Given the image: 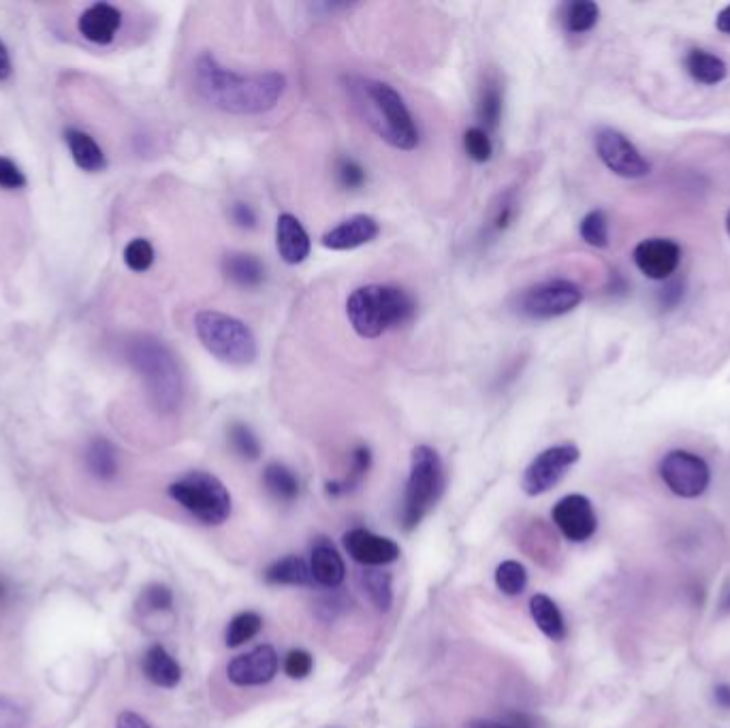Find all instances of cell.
<instances>
[{
  "instance_id": "1f68e13d",
  "label": "cell",
  "mask_w": 730,
  "mask_h": 728,
  "mask_svg": "<svg viewBox=\"0 0 730 728\" xmlns=\"http://www.w3.org/2000/svg\"><path fill=\"white\" fill-rule=\"evenodd\" d=\"M227 440H229V447L233 449V453L240 455L246 462H257L263 453L259 436L252 432L250 425H246L242 421H233L227 427Z\"/></svg>"
},
{
  "instance_id": "d6986e66",
  "label": "cell",
  "mask_w": 730,
  "mask_h": 728,
  "mask_svg": "<svg viewBox=\"0 0 730 728\" xmlns=\"http://www.w3.org/2000/svg\"><path fill=\"white\" fill-rule=\"evenodd\" d=\"M220 269L231 284L248 291L259 289L267 280V269L263 261L255 255H248V252H229V255L222 257Z\"/></svg>"
},
{
  "instance_id": "ba28073f",
  "label": "cell",
  "mask_w": 730,
  "mask_h": 728,
  "mask_svg": "<svg viewBox=\"0 0 730 728\" xmlns=\"http://www.w3.org/2000/svg\"><path fill=\"white\" fill-rule=\"evenodd\" d=\"M583 302L579 284L566 278H551L521 291L515 299V310L530 321H551L573 312Z\"/></svg>"
},
{
  "instance_id": "7402d4cb",
  "label": "cell",
  "mask_w": 730,
  "mask_h": 728,
  "mask_svg": "<svg viewBox=\"0 0 730 728\" xmlns=\"http://www.w3.org/2000/svg\"><path fill=\"white\" fill-rule=\"evenodd\" d=\"M144 667L146 677L158 688H176L182 679V669L178 660L173 658L163 645H152L144 656Z\"/></svg>"
},
{
  "instance_id": "d590c367",
  "label": "cell",
  "mask_w": 730,
  "mask_h": 728,
  "mask_svg": "<svg viewBox=\"0 0 730 728\" xmlns=\"http://www.w3.org/2000/svg\"><path fill=\"white\" fill-rule=\"evenodd\" d=\"M336 180L342 191L355 193L361 191L368 182V171L353 156H340L336 161Z\"/></svg>"
},
{
  "instance_id": "7c38bea8",
  "label": "cell",
  "mask_w": 730,
  "mask_h": 728,
  "mask_svg": "<svg viewBox=\"0 0 730 728\" xmlns=\"http://www.w3.org/2000/svg\"><path fill=\"white\" fill-rule=\"evenodd\" d=\"M553 524L564 534V538L573 543H585L587 538H592L598 519L594 513L592 502L581 494H570L564 496L558 504L553 506L551 511Z\"/></svg>"
},
{
  "instance_id": "bcb514c9",
  "label": "cell",
  "mask_w": 730,
  "mask_h": 728,
  "mask_svg": "<svg viewBox=\"0 0 730 728\" xmlns=\"http://www.w3.org/2000/svg\"><path fill=\"white\" fill-rule=\"evenodd\" d=\"M466 728H532V726L523 724V722L506 724V722H496V720H472V722H468Z\"/></svg>"
},
{
  "instance_id": "5b68a950",
  "label": "cell",
  "mask_w": 730,
  "mask_h": 728,
  "mask_svg": "<svg viewBox=\"0 0 730 728\" xmlns=\"http://www.w3.org/2000/svg\"><path fill=\"white\" fill-rule=\"evenodd\" d=\"M195 331L205 351L227 366H250L259 357L255 331L237 316L201 310L195 314Z\"/></svg>"
},
{
  "instance_id": "cb8c5ba5",
  "label": "cell",
  "mask_w": 730,
  "mask_h": 728,
  "mask_svg": "<svg viewBox=\"0 0 730 728\" xmlns=\"http://www.w3.org/2000/svg\"><path fill=\"white\" fill-rule=\"evenodd\" d=\"M686 71L690 73L692 79H696L698 84H705V86H716L728 75L726 62L716 54L701 50V47H694V50L688 52Z\"/></svg>"
},
{
  "instance_id": "30bf717a",
  "label": "cell",
  "mask_w": 730,
  "mask_h": 728,
  "mask_svg": "<svg viewBox=\"0 0 730 728\" xmlns=\"http://www.w3.org/2000/svg\"><path fill=\"white\" fill-rule=\"evenodd\" d=\"M660 477L675 496L698 498L709 487L711 470L703 457L690 451H671L662 457Z\"/></svg>"
},
{
  "instance_id": "484cf974",
  "label": "cell",
  "mask_w": 730,
  "mask_h": 728,
  "mask_svg": "<svg viewBox=\"0 0 730 728\" xmlns=\"http://www.w3.org/2000/svg\"><path fill=\"white\" fill-rule=\"evenodd\" d=\"M86 466L94 479L99 481L116 479V474L120 470L116 447L105 438H94L86 449Z\"/></svg>"
},
{
  "instance_id": "d4e9b609",
  "label": "cell",
  "mask_w": 730,
  "mask_h": 728,
  "mask_svg": "<svg viewBox=\"0 0 730 728\" xmlns=\"http://www.w3.org/2000/svg\"><path fill=\"white\" fill-rule=\"evenodd\" d=\"M530 613L536 626L541 628L545 637L551 641H562L566 637V622L560 607L553 603V600L545 594H536L530 600Z\"/></svg>"
},
{
  "instance_id": "5bb4252c",
  "label": "cell",
  "mask_w": 730,
  "mask_h": 728,
  "mask_svg": "<svg viewBox=\"0 0 730 728\" xmlns=\"http://www.w3.org/2000/svg\"><path fill=\"white\" fill-rule=\"evenodd\" d=\"M280 658L272 645H259L255 650L237 656L229 662L227 675L235 686H263L278 675Z\"/></svg>"
},
{
  "instance_id": "f907efd6",
  "label": "cell",
  "mask_w": 730,
  "mask_h": 728,
  "mask_svg": "<svg viewBox=\"0 0 730 728\" xmlns=\"http://www.w3.org/2000/svg\"><path fill=\"white\" fill-rule=\"evenodd\" d=\"M726 231H728V235H730V212H728V216H726Z\"/></svg>"
},
{
  "instance_id": "ab89813d",
  "label": "cell",
  "mask_w": 730,
  "mask_h": 728,
  "mask_svg": "<svg viewBox=\"0 0 730 728\" xmlns=\"http://www.w3.org/2000/svg\"><path fill=\"white\" fill-rule=\"evenodd\" d=\"M171 605H173V594L167 585H161V583L148 585L144 594H141V598H139V607L148 613L167 611Z\"/></svg>"
},
{
  "instance_id": "9c48e42d",
  "label": "cell",
  "mask_w": 730,
  "mask_h": 728,
  "mask_svg": "<svg viewBox=\"0 0 730 728\" xmlns=\"http://www.w3.org/2000/svg\"><path fill=\"white\" fill-rule=\"evenodd\" d=\"M579 457L581 451L573 442H564V445H555L538 453L523 472V492L528 496H543L551 492L566 477V472L579 462Z\"/></svg>"
},
{
  "instance_id": "ee69618b",
  "label": "cell",
  "mask_w": 730,
  "mask_h": 728,
  "mask_svg": "<svg viewBox=\"0 0 730 728\" xmlns=\"http://www.w3.org/2000/svg\"><path fill=\"white\" fill-rule=\"evenodd\" d=\"M0 186L7 188V191H20V188L26 186V176L22 169L7 156H0Z\"/></svg>"
},
{
  "instance_id": "e0dca14e",
  "label": "cell",
  "mask_w": 730,
  "mask_h": 728,
  "mask_svg": "<svg viewBox=\"0 0 730 728\" xmlns=\"http://www.w3.org/2000/svg\"><path fill=\"white\" fill-rule=\"evenodd\" d=\"M276 250L287 265H299L310 257L312 242L301 220L284 212L276 220Z\"/></svg>"
},
{
  "instance_id": "f35d334b",
  "label": "cell",
  "mask_w": 730,
  "mask_h": 728,
  "mask_svg": "<svg viewBox=\"0 0 730 728\" xmlns=\"http://www.w3.org/2000/svg\"><path fill=\"white\" fill-rule=\"evenodd\" d=\"M515 214H517L515 195L513 193L502 195L500 197V203L496 205V210H494V216H491V220H489V231L494 233V235L504 233L506 229H509L513 225Z\"/></svg>"
},
{
  "instance_id": "f5cc1de1",
  "label": "cell",
  "mask_w": 730,
  "mask_h": 728,
  "mask_svg": "<svg viewBox=\"0 0 730 728\" xmlns=\"http://www.w3.org/2000/svg\"><path fill=\"white\" fill-rule=\"evenodd\" d=\"M5 598V588H3V585H0V600H3Z\"/></svg>"
},
{
  "instance_id": "836d02e7",
  "label": "cell",
  "mask_w": 730,
  "mask_h": 728,
  "mask_svg": "<svg viewBox=\"0 0 730 728\" xmlns=\"http://www.w3.org/2000/svg\"><path fill=\"white\" fill-rule=\"evenodd\" d=\"M581 240L594 248H607L609 246V218L602 210H592L585 214L581 225H579Z\"/></svg>"
},
{
  "instance_id": "277c9868",
  "label": "cell",
  "mask_w": 730,
  "mask_h": 728,
  "mask_svg": "<svg viewBox=\"0 0 730 728\" xmlns=\"http://www.w3.org/2000/svg\"><path fill=\"white\" fill-rule=\"evenodd\" d=\"M129 361L144 381L154 408L165 415L176 413L184 400V376L176 355L161 340L144 336L131 342Z\"/></svg>"
},
{
  "instance_id": "3957f363",
  "label": "cell",
  "mask_w": 730,
  "mask_h": 728,
  "mask_svg": "<svg viewBox=\"0 0 730 728\" xmlns=\"http://www.w3.org/2000/svg\"><path fill=\"white\" fill-rule=\"evenodd\" d=\"M348 323L363 340H376L415 321L417 299L398 284H363L346 299Z\"/></svg>"
},
{
  "instance_id": "8992f818",
  "label": "cell",
  "mask_w": 730,
  "mask_h": 728,
  "mask_svg": "<svg viewBox=\"0 0 730 728\" xmlns=\"http://www.w3.org/2000/svg\"><path fill=\"white\" fill-rule=\"evenodd\" d=\"M444 492V464L436 449L419 445L410 453V472L402 506V528L415 530Z\"/></svg>"
},
{
  "instance_id": "ac0fdd59",
  "label": "cell",
  "mask_w": 730,
  "mask_h": 728,
  "mask_svg": "<svg viewBox=\"0 0 730 728\" xmlns=\"http://www.w3.org/2000/svg\"><path fill=\"white\" fill-rule=\"evenodd\" d=\"M77 28L90 43L109 45L122 28V13L118 7L109 3H94L79 15Z\"/></svg>"
},
{
  "instance_id": "c3c4849f",
  "label": "cell",
  "mask_w": 730,
  "mask_h": 728,
  "mask_svg": "<svg viewBox=\"0 0 730 728\" xmlns=\"http://www.w3.org/2000/svg\"><path fill=\"white\" fill-rule=\"evenodd\" d=\"M713 699H716L722 709H730V684H720L713 690Z\"/></svg>"
},
{
  "instance_id": "6da1fadb",
  "label": "cell",
  "mask_w": 730,
  "mask_h": 728,
  "mask_svg": "<svg viewBox=\"0 0 730 728\" xmlns=\"http://www.w3.org/2000/svg\"><path fill=\"white\" fill-rule=\"evenodd\" d=\"M193 82L203 103L229 116H263L274 112L287 92V77L282 73L233 71L210 52L195 58Z\"/></svg>"
},
{
  "instance_id": "4dcf8cb0",
  "label": "cell",
  "mask_w": 730,
  "mask_h": 728,
  "mask_svg": "<svg viewBox=\"0 0 730 728\" xmlns=\"http://www.w3.org/2000/svg\"><path fill=\"white\" fill-rule=\"evenodd\" d=\"M365 594L372 600L378 611H389L393 605V579L389 573L378 571V568H365L359 575Z\"/></svg>"
},
{
  "instance_id": "e575fe53",
  "label": "cell",
  "mask_w": 730,
  "mask_h": 728,
  "mask_svg": "<svg viewBox=\"0 0 730 728\" xmlns=\"http://www.w3.org/2000/svg\"><path fill=\"white\" fill-rule=\"evenodd\" d=\"M496 585L500 588L502 594L506 596H517L528 585V571L526 566L515 562V560H506L496 568Z\"/></svg>"
},
{
  "instance_id": "44dd1931",
  "label": "cell",
  "mask_w": 730,
  "mask_h": 728,
  "mask_svg": "<svg viewBox=\"0 0 730 728\" xmlns=\"http://www.w3.org/2000/svg\"><path fill=\"white\" fill-rule=\"evenodd\" d=\"M504 109V90L496 75H485L476 94V118L483 124V129L496 131L502 120Z\"/></svg>"
},
{
  "instance_id": "7dc6e473",
  "label": "cell",
  "mask_w": 730,
  "mask_h": 728,
  "mask_svg": "<svg viewBox=\"0 0 730 728\" xmlns=\"http://www.w3.org/2000/svg\"><path fill=\"white\" fill-rule=\"evenodd\" d=\"M11 71H13V67H11L9 50H7V45L3 41H0V82H5V79H9L11 77Z\"/></svg>"
},
{
  "instance_id": "ffe728a7",
  "label": "cell",
  "mask_w": 730,
  "mask_h": 728,
  "mask_svg": "<svg viewBox=\"0 0 730 728\" xmlns=\"http://www.w3.org/2000/svg\"><path fill=\"white\" fill-rule=\"evenodd\" d=\"M310 571L314 581L325 585V588H338L346 577V566L342 556L336 551V547L325 541V538H321V541L312 547Z\"/></svg>"
},
{
  "instance_id": "f1b7e54d",
  "label": "cell",
  "mask_w": 730,
  "mask_h": 728,
  "mask_svg": "<svg viewBox=\"0 0 730 728\" xmlns=\"http://www.w3.org/2000/svg\"><path fill=\"white\" fill-rule=\"evenodd\" d=\"M600 7L594 0H575L568 3L562 13V26L568 35H585L598 24Z\"/></svg>"
},
{
  "instance_id": "816d5d0a",
  "label": "cell",
  "mask_w": 730,
  "mask_h": 728,
  "mask_svg": "<svg viewBox=\"0 0 730 728\" xmlns=\"http://www.w3.org/2000/svg\"><path fill=\"white\" fill-rule=\"evenodd\" d=\"M724 607H726V609H730V592H728V596H726V600H724Z\"/></svg>"
},
{
  "instance_id": "8fae6325",
  "label": "cell",
  "mask_w": 730,
  "mask_h": 728,
  "mask_svg": "<svg viewBox=\"0 0 730 728\" xmlns=\"http://www.w3.org/2000/svg\"><path fill=\"white\" fill-rule=\"evenodd\" d=\"M596 154L609 171L626 180L645 178L649 173V163L637 150L632 141L615 129H600L594 137Z\"/></svg>"
},
{
  "instance_id": "52a82bcc",
  "label": "cell",
  "mask_w": 730,
  "mask_h": 728,
  "mask_svg": "<svg viewBox=\"0 0 730 728\" xmlns=\"http://www.w3.org/2000/svg\"><path fill=\"white\" fill-rule=\"evenodd\" d=\"M169 496L205 526H220L231 517V494L210 472H188L169 485Z\"/></svg>"
},
{
  "instance_id": "7a4b0ae2",
  "label": "cell",
  "mask_w": 730,
  "mask_h": 728,
  "mask_svg": "<svg viewBox=\"0 0 730 728\" xmlns=\"http://www.w3.org/2000/svg\"><path fill=\"white\" fill-rule=\"evenodd\" d=\"M351 97L361 118L387 146L412 152L419 148L421 133L402 94L391 84L370 77L351 79Z\"/></svg>"
},
{
  "instance_id": "60d3db41",
  "label": "cell",
  "mask_w": 730,
  "mask_h": 728,
  "mask_svg": "<svg viewBox=\"0 0 730 728\" xmlns=\"http://www.w3.org/2000/svg\"><path fill=\"white\" fill-rule=\"evenodd\" d=\"M0 728H28L26 709L9 696H0Z\"/></svg>"
},
{
  "instance_id": "2e32d148",
  "label": "cell",
  "mask_w": 730,
  "mask_h": 728,
  "mask_svg": "<svg viewBox=\"0 0 730 728\" xmlns=\"http://www.w3.org/2000/svg\"><path fill=\"white\" fill-rule=\"evenodd\" d=\"M380 235L378 220L370 214H355L351 218L342 220L340 225L331 227L323 237L321 244L327 250H355L365 244H372Z\"/></svg>"
},
{
  "instance_id": "d6a6232c",
  "label": "cell",
  "mask_w": 730,
  "mask_h": 728,
  "mask_svg": "<svg viewBox=\"0 0 730 728\" xmlns=\"http://www.w3.org/2000/svg\"><path fill=\"white\" fill-rule=\"evenodd\" d=\"M263 628V620L261 615L255 611H242L237 613L233 620L229 622L227 628V645L229 647H240L248 641L255 639Z\"/></svg>"
},
{
  "instance_id": "b9f144b4",
  "label": "cell",
  "mask_w": 730,
  "mask_h": 728,
  "mask_svg": "<svg viewBox=\"0 0 730 728\" xmlns=\"http://www.w3.org/2000/svg\"><path fill=\"white\" fill-rule=\"evenodd\" d=\"M229 218H231V223L237 229L252 231V229L259 227V212L255 210V205H250L246 201H235V203H231Z\"/></svg>"
},
{
  "instance_id": "681fc988",
  "label": "cell",
  "mask_w": 730,
  "mask_h": 728,
  "mask_svg": "<svg viewBox=\"0 0 730 728\" xmlns=\"http://www.w3.org/2000/svg\"><path fill=\"white\" fill-rule=\"evenodd\" d=\"M716 26H718V30H720V33H724V35H730V5L728 7H724L720 13H718V18H716Z\"/></svg>"
},
{
  "instance_id": "603a6c76",
  "label": "cell",
  "mask_w": 730,
  "mask_h": 728,
  "mask_svg": "<svg viewBox=\"0 0 730 728\" xmlns=\"http://www.w3.org/2000/svg\"><path fill=\"white\" fill-rule=\"evenodd\" d=\"M65 137H67L73 161L79 169L88 171V173H99L107 167L105 152L101 150L97 141H94V137H90L84 131H77V129H69L65 133Z\"/></svg>"
},
{
  "instance_id": "8d00e7d4",
  "label": "cell",
  "mask_w": 730,
  "mask_h": 728,
  "mask_svg": "<svg viewBox=\"0 0 730 728\" xmlns=\"http://www.w3.org/2000/svg\"><path fill=\"white\" fill-rule=\"evenodd\" d=\"M464 150L474 163H487L494 156V144L483 126H470L464 133Z\"/></svg>"
},
{
  "instance_id": "83f0119b",
  "label": "cell",
  "mask_w": 730,
  "mask_h": 728,
  "mask_svg": "<svg viewBox=\"0 0 730 728\" xmlns=\"http://www.w3.org/2000/svg\"><path fill=\"white\" fill-rule=\"evenodd\" d=\"M263 485L269 494L280 502H293L299 496L297 474L280 462L267 464L263 470Z\"/></svg>"
},
{
  "instance_id": "7bdbcfd3",
  "label": "cell",
  "mask_w": 730,
  "mask_h": 728,
  "mask_svg": "<svg viewBox=\"0 0 730 728\" xmlns=\"http://www.w3.org/2000/svg\"><path fill=\"white\" fill-rule=\"evenodd\" d=\"M314 658L306 650H293L284 658V673L291 679H306L312 673Z\"/></svg>"
},
{
  "instance_id": "9a60e30c",
  "label": "cell",
  "mask_w": 730,
  "mask_h": 728,
  "mask_svg": "<svg viewBox=\"0 0 730 728\" xmlns=\"http://www.w3.org/2000/svg\"><path fill=\"white\" fill-rule=\"evenodd\" d=\"M344 547L355 562L376 568L391 564L400 558V545L387 536H378L370 530L355 528L344 534Z\"/></svg>"
},
{
  "instance_id": "f546056e",
  "label": "cell",
  "mask_w": 730,
  "mask_h": 728,
  "mask_svg": "<svg viewBox=\"0 0 730 728\" xmlns=\"http://www.w3.org/2000/svg\"><path fill=\"white\" fill-rule=\"evenodd\" d=\"M370 468H372V451H370V447H365V445L355 447L353 453H351V468H348V474L342 481L327 483V492L331 496H340V494H346V492H353V489H357L363 483V479L368 477Z\"/></svg>"
},
{
  "instance_id": "4fadbf2b",
  "label": "cell",
  "mask_w": 730,
  "mask_h": 728,
  "mask_svg": "<svg viewBox=\"0 0 730 728\" xmlns=\"http://www.w3.org/2000/svg\"><path fill=\"white\" fill-rule=\"evenodd\" d=\"M632 259L643 276L652 280H669L681 263V248L666 237H649V240L637 244Z\"/></svg>"
},
{
  "instance_id": "f6af8a7d",
  "label": "cell",
  "mask_w": 730,
  "mask_h": 728,
  "mask_svg": "<svg viewBox=\"0 0 730 728\" xmlns=\"http://www.w3.org/2000/svg\"><path fill=\"white\" fill-rule=\"evenodd\" d=\"M116 728H150V724L135 711H122L116 720Z\"/></svg>"
},
{
  "instance_id": "74e56055",
  "label": "cell",
  "mask_w": 730,
  "mask_h": 728,
  "mask_svg": "<svg viewBox=\"0 0 730 728\" xmlns=\"http://www.w3.org/2000/svg\"><path fill=\"white\" fill-rule=\"evenodd\" d=\"M124 263L137 274L148 272L154 263V246L148 240H144V237L131 240L124 248Z\"/></svg>"
},
{
  "instance_id": "4316f807",
  "label": "cell",
  "mask_w": 730,
  "mask_h": 728,
  "mask_svg": "<svg viewBox=\"0 0 730 728\" xmlns=\"http://www.w3.org/2000/svg\"><path fill=\"white\" fill-rule=\"evenodd\" d=\"M265 581L269 585H312L314 577L304 558L287 556L267 568Z\"/></svg>"
}]
</instances>
